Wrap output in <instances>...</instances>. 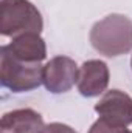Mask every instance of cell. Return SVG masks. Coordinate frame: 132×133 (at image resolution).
<instances>
[{
	"label": "cell",
	"instance_id": "6da1fadb",
	"mask_svg": "<svg viewBox=\"0 0 132 133\" xmlns=\"http://www.w3.org/2000/svg\"><path fill=\"white\" fill-rule=\"evenodd\" d=\"M90 43L99 54L115 57L132 50V20L123 14H110L90 30Z\"/></svg>",
	"mask_w": 132,
	"mask_h": 133
},
{
	"label": "cell",
	"instance_id": "7a4b0ae2",
	"mask_svg": "<svg viewBox=\"0 0 132 133\" xmlns=\"http://www.w3.org/2000/svg\"><path fill=\"white\" fill-rule=\"evenodd\" d=\"M44 20L39 9L30 0H2L0 2V33L8 37L22 34H39Z\"/></svg>",
	"mask_w": 132,
	"mask_h": 133
},
{
	"label": "cell",
	"instance_id": "3957f363",
	"mask_svg": "<svg viewBox=\"0 0 132 133\" xmlns=\"http://www.w3.org/2000/svg\"><path fill=\"white\" fill-rule=\"evenodd\" d=\"M42 71L40 62H23L0 50V81L8 90L23 93L37 88L42 84Z\"/></svg>",
	"mask_w": 132,
	"mask_h": 133
},
{
	"label": "cell",
	"instance_id": "277c9868",
	"mask_svg": "<svg viewBox=\"0 0 132 133\" xmlns=\"http://www.w3.org/2000/svg\"><path fill=\"white\" fill-rule=\"evenodd\" d=\"M78 74L79 70L73 59L58 56L44 65L42 84L50 93H65L75 85V82H78Z\"/></svg>",
	"mask_w": 132,
	"mask_h": 133
},
{
	"label": "cell",
	"instance_id": "5b68a950",
	"mask_svg": "<svg viewBox=\"0 0 132 133\" xmlns=\"http://www.w3.org/2000/svg\"><path fill=\"white\" fill-rule=\"evenodd\" d=\"M95 111L117 127L132 124V98L120 90L107 91L95 105Z\"/></svg>",
	"mask_w": 132,
	"mask_h": 133
},
{
	"label": "cell",
	"instance_id": "8992f818",
	"mask_svg": "<svg viewBox=\"0 0 132 133\" xmlns=\"http://www.w3.org/2000/svg\"><path fill=\"white\" fill-rule=\"evenodd\" d=\"M78 90L86 98H95L109 85V68L103 61H87L79 68Z\"/></svg>",
	"mask_w": 132,
	"mask_h": 133
},
{
	"label": "cell",
	"instance_id": "52a82bcc",
	"mask_svg": "<svg viewBox=\"0 0 132 133\" xmlns=\"http://www.w3.org/2000/svg\"><path fill=\"white\" fill-rule=\"evenodd\" d=\"M13 57L23 62H42L47 56V46L39 34L28 33L13 39L9 45L2 46Z\"/></svg>",
	"mask_w": 132,
	"mask_h": 133
},
{
	"label": "cell",
	"instance_id": "ba28073f",
	"mask_svg": "<svg viewBox=\"0 0 132 133\" xmlns=\"http://www.w3.org/2000/svg\"><path fill=\"white\" fill-rule=\"evenodd\" d=\"M44 127L42 116L31 108H19L3 115L0 133H39Z\"/></svg>",
	"mask_w": 132,
	"mask_h": 133
},
{
	"label": "cell",
	"instance_id": "9c48e42d",
	"mask_svg": "<svg viewBox=\"0 0 132 133\" xmlns=\"http://www.w3.org/2000/svg\"><path fill=\"white\" fill-rule=\"evenodd\" d=\"M123 129H124V127H117V125L107 122L106 119L99 118L98 121L90 127L89 133H120Z\"/></svg>",
	"mask_w": 132,
	"mask_h": 133
},
{
	"label": "cell",
	"instance_id": "30bf717a",
	"mask_svg": "<svg viewBox=\"0 0 132 133\" xmlns=\"http://www.w3.org/2000/svg\"><path fill=\"white\" fill-rule=\"evenodd\" d=\"M39 133H78V132H75V129H71L70 125L61 124V122H51V124L44 125Z\"/></svg>",
	"mask_w": 132,
	"mask_h": 133
},
{
	"label": "cell",
	"instance_id": "8fae6325",
	"mask_svg": "<svg viewBox=\"0 0 132 133\" xmlns=\"http://www.w3.org/2000/svg\"><path fill=\"white\" fill-rule=\"evenodd\" d=\"M120 133H132V130H126V127H124V129H123Z\"/></svg>",
	"mask_w": 132,
	"mask_h": 133
},
{
	"label": "cell",
	"instance_id": "7c38bea8",
	"mask_svg": "<svg viewBox=\"0 0 132 133\" xmlns=\"http://www.w3.org/2000/svg\"><path fill=\"white\" fill-rule=\"evenodd\" d=\"M131 66H132V59H131Z\"/></svg>",
	"mask_w": 132,
	"mask_h": 133
}]
</instances>
